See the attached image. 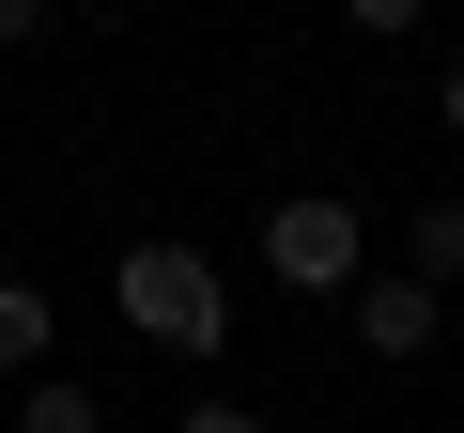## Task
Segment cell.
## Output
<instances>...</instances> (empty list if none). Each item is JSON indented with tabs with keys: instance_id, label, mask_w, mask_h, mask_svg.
<instances>
[{
	"instance_id": "cell-4",
	"label": "cell",
	"mask_w": 464,
	"mask_h": 433,
	"mask_svg": "<svg viewBox=\"0 0 464 433\" xmlns=\"http://www.w3.org/2000/svg\"><path fill=\"white\" fill-rule=\"evenodd\" d=\"M47 325H63V310H47L32 279H0V387H32V371H47Z\"/></svg>"
},
{
	"instance_id": "cell-9",
	"label": "cell",
	"mask_w": 464,
	"mask_h": 433,
	"mask_svg": "<svg viewBox=\"0 0 464 433\" xmlns=\"http://www.w3.org/2000/svg\"><path fill=\"white\" fill-rule=\"evenodd\" d=\"M32 32H47V0H0V47H32Z\"/></svg>"
},
{
	"instance_id": "cell-10",
	"label": "cell",
	"mask_w": 464,
	"mask_h": 433,
	"mask_svg": "<svg viewBox=\"0 0 464 433\" xmlns=\"http://www.w3.org/2000/svg\"><path fill=\"white\" fill-rule=\"evenodd\" d=\"M433 109H449V140H464V63H449V93H433Z\"/></svg>"
},
{
	"instance_id": "cell-6",
	"label": "cell",
	"mask_w": 464,
	"mask_h": 433,
	"mask_svg": "<svg viewBox=\"0 0 464 433\" xmlns=\"http://www.w3.org/2000/svg\"><path fill=\"white\" fill-rule=\"evenodd\" d=\"M16 433H109V402H93L78 371H32V387H16Z\"/></svg>"
},
{
	"instance_id": "cell-7",
	"label": "cell",
	"mask_w": 464,
	"mask_h": 433,
	"mask_svg": "<svg viewBox=\"0 0 464 433\" xmlns=\"http://www.w3.org/2000/svg\"><path fill=\"white\" fill-rule=\"evenodd\" d=\"M341 16H356V32H372V47H402V32H418V16H433V0H341Z\"/></svg>"
},
{
	"instance_id": "cell-8",
	"label": "cell",
	"mask_w": 464,
	"mask_h": 433,
	"mask_svg": "<svg viewBox=\"0 0 464 433\" xmlns=\"http://www.w3.org/2000/svg\"><path fill=\"white\" fill-rule=\"evenodd\" d=\"M170 433H264V418H248V402H186Z\"/></svg>"
},
{
	"instance_id": "cell-5",
	"label": "cell",
	"mask_w": 464,
	"mask_h": 433,
	"mask_svg": "<svg viewBox=\"0 0 464 433\" xmlns=\"http://www.w3.org/2000/svg\"><path fill=\"white\" fill-rule=\"evenodd\" d=\"M402 279H433V294L464 279V201H418L402 216Z\"/></svg>"
},
{
	"instance_id": "cell-2",
	"label": "cell",
	"mask_w": 464,
	"mask_h": 433,
	"mask_svg": "<svg viewBox=\"0 0 464 433\" xmlns=\"http://www.w3.org/2000/svg\"><path fill=\"white\" fill-rule=\"evenodd\" d=\"M264 279H295V294H356V279H372V233H356L341 186H295V201L264 216Z\"/></svg>"
},
{
	"instance_id": "cell-3",
	"label": "cell",
	"mask_w": 464,
	"mask_h": 433,
	"mask_svg": "<svg viewBox=\"0 0 464 433\" xmlns=\"http://www.w3.org/2000/svg\"><path fill=\"white\" fill-rule=\"evenodd\" d=\"M341 310H356V341H372V356H433V325H449V294H433V279H356Z\"/></svg>"
},
{
	"instance_id": "cell-1",
	"label": "cell",
	"mask_w": 464,
	"mask_h": 433,
	"mask_svg": "<svg viewBox=\"0 0 464 433\" xmlns=\"http://www.w3.org/2000/svg\"><path fill=\"white\" fill-rule=\"evenodd\" d=\"M109 310H124V325H140L155 356H186V371H201V356L232 341V279H217V264H201L186 233H140V248L109 264Z\"/></svg>"
}]
</instances>
